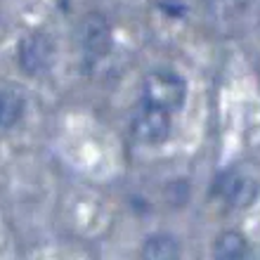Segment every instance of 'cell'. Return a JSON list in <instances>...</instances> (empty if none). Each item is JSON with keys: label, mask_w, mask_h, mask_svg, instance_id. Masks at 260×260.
<instances>
[{"label": "cell", "mask_w": 260, "mask_h": 260, "mask_svg": "<svg viewBox=\"0 0 260 260\" xmlns=\"http://www.w3.org/2000/svg\"><path fill=\"white\" fill-rule=\"evenodd\" d=\"M171 111L151 107L147 102H140L137 109L130 116V135L133 140L144 147H156L164 144L171 137Z\"/></svg>", "instance_id": "7a4b0ae2"}, {"label": "cell", "mask_w": 260, "mask_h": 260, "mask_svg": "<svg viewBox=\"0 0 260 260\" xmlns=\"http://www.w3.org/2000/svg\"><path fill=\"white\" fill-rule=\"evenodd\" d=\"M26 114V97L19 90L5 88L0 90V128H14Z\"/></svg>", "instance_id": "8992f818"}, {"label": "cell", "mask_w": 260, "mask_h": 260, "mask_svg": "<svg viewBox=\"0 0 260 260\" xmlns=\"http://www.w3.org/2000/svg\"><path fill=\"white\" fill-rule=\"evenodd\" d=\"M251 5V0H206V7L218 19H234L244 14Z\"/></svg>", "instance_id": "9c48e42d"}, {"label": "cell", "mask_w": 260, "mask_h": 260, "mask_svg": "<svg viewBox=\"0 0 260 260\" xmlns=\"http://www.w3.org/2000/svg\"><path fill=\"white\" fill-rule=\"evenodd\" d=\"M55 62V43L45 31H31L17 45V64L26 76H41Z\"/></svg>", "instance_id": "3957f363"}, {"label": "cell", "mask_w": 260, "mask_h": 260, "mask_svg": "<svg viewBox=\"0 0 260 260\" xmlns=\"http://www.w3.org/2000/svg\"><path fill=\"white\" fill-rule=\"evenodd\" d=\"M215 194H218L222 201H227L230 206L244 208V206L253 204L255 194H258V187H255V182L251 178H246V175L227 171L215 180Z\"/></svg>", "instance_id": "277c9868"}, {"label": "cell", "mask_w": 260, "mask_h": 260, "mask_svg": "<svg viewBox=\"0 0 260 260\" xmlns=\"http://www.w3.org/2000/svg\"><path fill=\"white\" fill-rule=\"evenodd\" d=\"M248 253V239L237 230H225L213 244V255L220 260H241Z\"/></svg>", "instance_id": "ba28073f"}, {"label": "cell", "mask_w": 260, "mask_h": 260, "mask_svg": "<svg viewBox=\"0 0 260 260\" xmlns=\"http://www.w3.org/2000/svg\"><path fill=\"white\" fill-rule=\"evenodd\" d=\"M140 253L147 260H175V258H180V244L173 234L156 232L144 239Z\"/></svg>", "instance_id": "52a82bcc"}, {"label": "cell", "mask_w": 260, "mask_h": 260, "mask_svg": "<svg viewBox=\"0 0 260 260\" xmlns=\"http://www.w3.org/2000/svg\"><path fill=\"white\" fill-rule=\"evenodd\" d=\"M187 81L171 69H154L142 78V102L166 111H178L185 104Z\"/></svg>", "instance_id": "6da1fadb"}, {"label": "cell", "mask_w": 260, "mask_h": 260, "mask_svg": "<svg viewBox=\"0 0 260 260\" xmlns=\"http://www.w3.org/2000/svg\"><path fill=\"white\" fill-rule=\"evenodd\" d=\"M81 45L85 50V57L100 59L111 48V26L102 14H88L81 24Z\"/></svg>", "instance_id": "5b68a950"}]
</instances>
